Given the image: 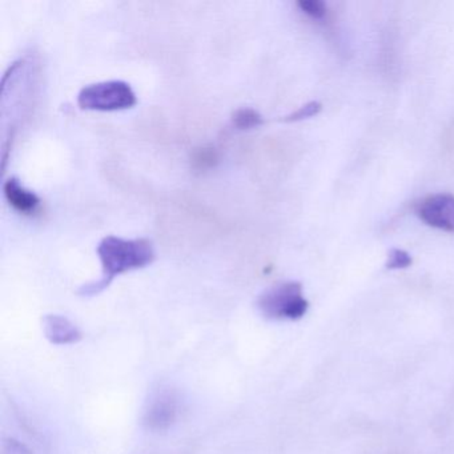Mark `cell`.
I'll return each mask as SVG.
<instances>
[{
    "label": "cell",
    "instance_id": "cell-1",
    "mask_svg": "<svg viewBox=\"0 0 454 454\" xmlns=\"http://www.w3.org/2000/svg\"><path fill=\"white\" fill-rule=\"evenodd\" d=\"M97 252L102 262V278L82 286L78 289L79 296H97L110 286L116 276L147 267L155 260V249L147 239L127 240L116 236H107L100 241Z\"/></svg>",
    "mask_w": 454,
    "mask_h": 454
},
{
    "label": "cell",
    "instance_id": "cell-2",
    "mask_svg": "<svg viewBox=\"0 0 454 454\" xmlns=\"http://www.w3.org/2000/svg\"><path fill=\"white\" fill-rule=\"evenodd\" d=\"M256 304L260 313L270 320H299L309 308L299 281H284L270 286L260 294Z\"/></svg>",
    "mask_w": 454,
    "mask_h": 454
},
{
    "label": "cell",
    "instance_id": "cell-3",
    "mask_svg": "<svg viewBox=\"0 0 454 454\" xmlns=\"http://www.w3.org/2000/svg\"><path fill=\"white\" fill-rule=\"evenodd\" d=\"M137 99L127 82L108 81L90 84L78 95L79 107L91 111H121L134 107Z\"/></svg>",
    "mask_w": 454,
    "mask_h": 454
},
{
    "label": "cell",
    "instance_id": "cell-4",
    "mask_svg": "<svg viewBox=\"0 0 454 454\" xmlns=\"http://www.w3.org/2000/svg\"><path fill=\"white\" fill-rule=\"evenodd\" d=\"M179 416V400L174 390L158 389L150 400L143 414V422L153 432H163L174 425Z\"/></svg>",
    "mask_w": 454,
    "mask_h": 454
},
{
    "label": "cell",
    "instance_id": "cell-5",
    "mask_svg": "<svg viewBox=\"0 0 454 454\" xmlns=\"http://www.w3.org/2000/svg\"><path fill=\"white\" fill-rule=\"evenodd\" d=\"M417 216L429 225L445 232H454V196L437 193L427 196L416 208Z\"/></svg>",
    "mask_w": 454,
    "mask_h": 454
},
{
    "label": "cell",
    "instance_id": "cell-6",
    "mask_svg": "<svg viewBox=\"0 0 454 454\" xmlns=\"http://www.w3.org/2000/svg\"><path fill=\"white\" fill-rule=\"evenodd\" d=\"M46 339L54 345L78 344L83 339L81 329L65 316L47 315L43 317Z\"/></svg>",
    "mask_w": 454,
    "mask_h": 454
},
{
    "label": "cell",
    "instance_id": "cell-7",
    "mask_svg": "<svg viewBox=\"0 0 454 454\" xmlns=\"http://www.w3.org/2000/svg\"><path fill=\"white\" fill-rule=\"evenodd\" d=\"M4 192L7 201L12 208L23 215H31L36 212L41 206V199L33 191L27 190L20 184L17 177H10L4 182Z\"/></svg>",
    "mask_w": 454,
    "mask_h": 454
},
{
    "label": "cell",
    "instance_id": "cell-8",
    "mask_svg": "<svg viewBox=\"0 0 454 454\" xmlns=\"http://www.w3.org/2000/svg\"><path fill=\"white\" fill-rule=\"evenodd\" d=\"M233 124L239 129H251L264 123L262 116L252 108H240L232 116Z\"/></svg>",
    "mask_w": 454,
    "mask_h": 454
},
{
    "label": "cell",
    "instance_id": "cell-9",
    "mask_svg": "<svg viewBox=\"0 0 454 454\" xmlns=\"http://www.w3.org/2000/svg\"><path fill=\"white\" fill-rule=\"evenodd\" d=\"M217 161H219V153L214 147L199 148L192 156L193 166L198 169L211 168L216 166Z\"/></svg>",
    "mask_w": 454,
    "mask_h": 454
},
{
    "label": "cell",
    "instance_id": "cell-10",
    "mask_svg": "<svg viewBox=\"0 0 454 454\" xmlns=\"http://www.w3.org/2000/svg\"><path fill=\"white\" fill-rule=\"evenodd\" d=\"M297 7L315 20H323L328 14L326 4L321 0H300L297 2Z\"/></svg>",
    "mask_w": 454,
    "mask_h": 454
},
{
    "label": "cell",
    "instance_id": "cell-11",
    "mask_svg": "<svg viewBox=\"0 0 454 454\" xmlns=\"http://www.w3.org/2000/svg\"><path fill=\"white\" fill-rule=\"evenodd\" d=\"M411 262H413V260H411L408 252L395 248L389 252L387 268V270H405V268L411 267Z\"/></svg>",
    "mask_w": 454,
    "mask_h": 454
},
{
    "label": "cell",
    "instance_id": "cell-12",
    "mask_svg": "<svg viewBox=\"0 0 454 454\" xmlns=\"http://www.w3.org/2000/svg\"><path fill=\"white\" fill-rule=\"evenodd\" d=\"M321 111V103L310 102L307 105L300 107L299 110L292 113L291 115L286 116L283 121L286 123H294V121H304V119L312 118V116L317 115Z\"/></svg>",
    "mask_w": 454,
    "mask_h": 454
},
{
    "label": "cell",
    "instance_id": "cell-13",
    "mask_svg": "<svg viewBox=\"0 0 454 454\" xmlns=\"http://www.w3.org/2000/svg\"><path fill=\"white\" fill-rule=\"evenodd\" d=\"M2 454H34L25 443L20 442L14 438L4 440V446H2Z\"/></svg>",
    "mask_w": 454,
    "mask_h": 454
}]
</instances>
